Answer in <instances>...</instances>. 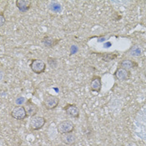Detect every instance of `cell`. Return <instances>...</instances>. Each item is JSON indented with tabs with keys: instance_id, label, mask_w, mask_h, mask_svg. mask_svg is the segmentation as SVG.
Listing matches in <instances>:
<instances>
[{
	"instance_id": "22",
	"label": "cell",
	"mask_w": 146,
	"mask_h": 146,
	"mask_svg": "<svg viewBox=\"0 0 146 146\" xmlns=\"http://www.w3.org/2000/svg\"><path fill=\"white\" fill-rule=\"evenodd\" d=\"M3 71H1V80H3Z\"/></svg>"
},
{
	"instance_id": "19",
	"label": "cell",
	"mask_w": 146,
	"mask_h": 146,
	"mask_svg": "<svg viewBox=\"0 0 146 146\" xmlns=\"http://www.w3.org/2000/svg\"><path fill=\"white\" fill-rule=\"evenodd\" d=\"M78 51H79V47L77 45L74 44L70 47V55L75 54L76 53H78Z\"/></svg>"
},
{
	"instance_id": "6",
	"label": "cell",
	"mask_w": 146,
	"mask_h": 146,
	"mask_svg": "<svg viewBox=\"0 0 146 146\" xmlns=\"http://www.w3.org/2000/svg\"><path fill=\"white\" fill-rule=\"evenodd\" d=\"M46 123V119L42 116H34L30 120V129L32 130H39L41 129Z\"/></svg>"
},
{
	"instance_id": "20",
	"label": "cell",
	"mask_w": 146,
	"mask_h": 146,
	"mask_svg": "<svg viewBox=\"0 0 146 146\" xmlns=\"http://www.w3.org/2000/svg\"><path fill=\"white\" fill-rule=\"evenodd\" d=\"M26 100H25V98L24 97H19L17 100H16V101H15V103L19 105V106H21L22 104H25L26 103Z\"/></svg>"
},
{
	"instance_id": "9",
	"label": "cell",
	"mask_w": 146,
	"mask_h": 146,
	"mask_svg": "<svg viewBox=\"0 0 146 146\" xmlns=\"http://www.w3.org/2000/svg\"><path fill=\"white\" fill-rule=\"evenodd\" d=\"M102 89L101 77L100 76H93L90 82V90L93 92L100 93Z\"/></svg>"
},
{
	"instance_id": "23",
	"label": "cell",
	"mask_w": 146,
	"mask_h": 146,
	"mask_svg": "<svg viewBox=\"0 0 146 146\" xmlns=\"http://www.w3.org/2000/svg\"><path fill=\"white\" fill-rule=\"evenodd\" d=\"M57 146H67L66 145H64V144H60V145H58Z\"/></svg>"
},
{
	"instance_id": "3",
	"label": "cell",
	"mask_w": 146,
	"mask_h": 146,
	"mask_svg": "<svg viewBox=\"0 0 146 146\" xmlns=\"http://www.w3.org/2000/svg\"><path fill=\"white\" fill-rule=\"evenodd\" d=\"M30 68L34 74H41L44 73L45 69H46V64L41 59L34 58V59H32V61H31Z\"/></svg>"
},
{
	"instance_id": "15",
	"label": "cell",
	"mask_w": 146,
	"mask_h": 146,
	"mask_svg": "<svg viewBox=\"0 0 146 146\" xmlns=\"http://www.w3.org/2000/svg\"><path fill=\"white\" fill-rule=\"evenodd\" d=\"M91 54L101 57L103 61H104V62H110L112 60L116 59V58L118 57L117 54H112V53H97V52H92Z\"/></svg>"
},
{
	"instance_id": "5",
	"label": "cell",
	"mask_w": 146,
	"mask_h": 146,
	"mask_svg": "<svg viewBox=\"0 0 146 146\" xmlns=\"http://www.w3.org/2000/svg\"><path fill=\"white\" fill-rule=\"evenodd\" d=\"M11 116L16 120H23L28 117L27 111L24 106H15L11 111Z\"/></svg>"
},
{
	"instance_id": "12",
	"label": "cell",
	"mask_w": 146,
	"mask_h": 146,
	"mask_svg": "<svg viewBox=\"0 0 146 146\" xmlns=\"http://www.w3.org/2000/svg\"><path fill=\"white\" fill-rule=\"evenodd\" d=\"M61 41V39L59 38H54L50 36H45L42 38L41 43L43 44V45L46 47V48H54Z\"/></svg>"
},
{
	"instance_id": "24",
	"label": "cell",
	"mask_w": 146,
	"mask_h": 146,
	"mask_svg": "<svg viewBox=\"0 0 146 146\" xmlns=\"http://www.w3.org/2000/svg\"><path fill=\"white\" fill-rule=\"evenodd\" d=\"M145 77H146V71L145 72Z\"/></svg>"
},
{
	"instance_id": "10",
	"label": "cell",
	"mask_w": 146,
	"mask_h": 146,
	"mask_svg": "<svg viewBox=\"0 0 146 146\" xmlns=\"http://www.w3.org/2000/svg\"><path fill=\"white\" fill-rule=\"evenodd\" d=\"M16 7L21 13H26L30 9L32 5V1L30 0H16Z\"/></svg>"
},
{
	"instance_id": "7",
	"label": "cell",
	"mask_w": 146,
	"mask_h": 146,
	"mask_svg": "<svg viewBox=\"0 0 146 146\" xmlns=\"http://www.w3.org/2000/svg\"><path fill=\"white\" fill-rule=\"evenodd\" d=\"M113 76L116 79H118L119 81H127L129 80L130 76H131V73L129 70H126L123 68L119 67L114 72Z\"/></svg>"
},
{
	"instance_id": "17",
	"label": "cell",
	"mask_w": 146,
	"mask_h": 146,
	"mask_svg": "<svg viewBox=\"0 0 146 146\" xmlns=\"http://www.w3.org/2000/svg\"><path fill=\"white\" fill-rule=\"evenodd\" d=\"M48 9L53 13H59L62 11V6L58 2H50L48 4Z\"/></svg>"
},
{
	"instance_id": "8",
	"label": "cell",
	"mask_w": 146,
	"mask_h": 146,
	"mask_svg": "<svg viewBox=\"0 0 146 146\" xmlns=\"http://www.w3.org/2000/svg\"><path fill=\"white\" fill-rule=\"evenodd\" d=\"M64 110L66 112L68 115L73 117V118H75V119H78L79 117V109L77 107V105L75 104H66L64 107Z\"/></svg>"
},
{
	"instance_id": "14",
	"label": "cell",
	"mask_w": 146,
	"mask_h": 146,
	"mask_svg": "<svg viewBox=\"0 0 146 146\" xmlns=\"http://www.w3.org/2000/svg\"><path fill=\"white\" fill-rule=\"evenodd\" d=\"M62 135L63 136L61 137V140L64 145H74L76 143L77 138H76V135H74V133H69V134Z\"/></svg>"
},
{
	"instance_id": "18",
	"label": "cell",
	"mask_w": 146,
	"mask_h": 146,
	"mask_svg": "<svg viewBox=\"0 0 146 146\" xmlns=\"http://www.w3.org/2000/svg\"><path fill=\"white\" fill-rule=\"evenodd\" d=\"M48 64L51 68H56L58 67V62L56 58H52V57H48Z\"/></svg>"
},
{
	"instance_id": "4",
	"label": "cell",
	"mask_w": 146,
	"mask_h": 146,
	"mask_svg": "<svg viewBox=\"0 0 146 146\" xmlns=\"http://www.w3.org/2000/svg\"><path fill=\"white\" fill-rule=\"evenodd\" d=\"M58 104H59V99L57 96L51 95V94L47 95L44 100V102H43L44 108L48 110H54L55 108H57Z\"/></svg>"
},
{
	"instance_id": "2",
	"label": "cell",
	"mask_w": 146,
	"mask_h": 146,
	"mask_svg": "<svg viewBox=\"0 0 146 146\" xmlns=\"http://www.w3.org/2000/svg\"><path fill=\"white\" fill-rule=\"evenodd\" d=\"M74 128H75V125L71 120H64V121L60 122L57 127L58 131L61 135L73 133V131L74 130Z\"/></svg>"
},
{
	"instance_id": "11",
	"label": "cell",
	"mask_w": 146,
	"mask_h": 146,
	"mask_svg": "<svg viewBox=\"0 0 146 146\" xmlns=\"http://www.w3.org/2000/svg\"><path fill=\"white\" fill-rule=\"evenodd\" d=\"M24 104H25L24 108H25V110L27 111L28 116L34 117V115H36V113L38 111V108L34 103H33V101L31 100H28Z\"/></svg>"
},
{
	"instance_id": "13",
	"label": "cell",
	"mask_w": 146,
	"mask_h": 146,
	"mask_svg": "<svg viewBox=\"0 0 146 146\" xmlns=\"http://www.w3.org/2000/svg\"><path fill=\"white\" fill-rule=\"evenodd\" d=\"M119 67L123 68L126 70L130 71L131 69H135L138 67V64L132 60V59H129V58H125L123 59L120 63H119Z\"/></svg>"
},
{
	"instance_id": "21",
	"label": "cell",
	"mask_w": 146,
	"mask_h": 146,
	"mask_svg": "<svg viewBox=\"0 0 146 146\" xmlns=\"http://www.w3.org/2000/svg\"><path fill=\"white\" fill-rule=\"evenodd\" d=\"M5 23H6V19H5L4 13L3 12H1L0 13V26L3 27Z\"/></svg>"
},
{
	"instance_id": "1",
	"label": "cell",
	"mask_w": 146,
	"mask_h": 146,
	"mask_svg": "<svg viewBox=\"0 0 146 146\" xmlns=\"http://www.w3.org/2000/svg\"><path fill=\"white\" fill-rule=\"evenodd\" d=\"M134 131L142 141L146 143V105L139 109L135 114Z\"/></svg>"
},
{
	"instance_id": "16",
	"label": "cell",
	"mask_w": 146,
	"mask_h": 146,
	"mask_svg": "<svg viewBox=\"0 0 146 146\" xmlns=\"http://www.w3.org/2000/svg\"><path fill=\"white\" fill-rule=\"evenodd\" d=\"M129 53L131 56L133 57H139L141 56L144 53V50H143V48L139 44H135L133 45L129 50Z\"/></svg>"
}]
</instances>
